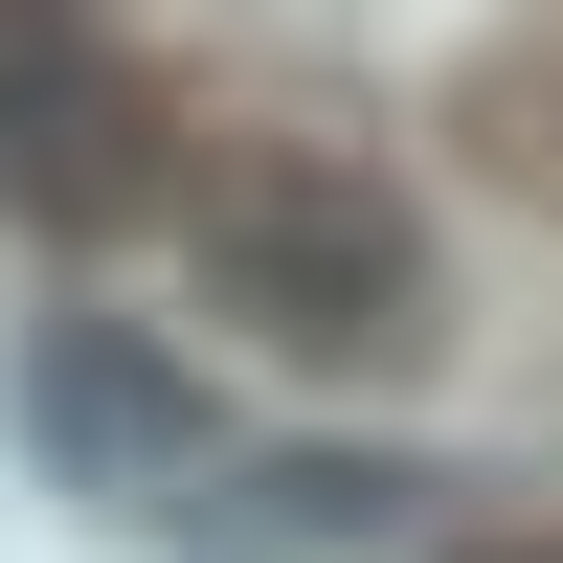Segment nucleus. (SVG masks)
Listing matches in <instances>:
<instances>
[{
	"label": "nucleus",
	"instance_id": "nucleus-1",
	"mask_svg": "<svg viewBox=\"0 0 563 563\" xmlns=\"http://www.w3.org/2000/svg\"><path fill=\"white\" fill-rule=\"evenodd\" d=\"M180 294L249 361H294V384H406V361L451 339L429 203H406L361 135H203V158H180Z\"/></svg>",
	"mask_w": 563,
	"mask_h": 563
},
{
	"label": "nucleus",
	"instance_id": "nucleus-2",
	"mask_svg": "<svg viewBox=\"0 0 563 563\" xmlns=\"http://www.w3.org/2000/svg\"><path fill=\"white\" fill-rule=\"evenodd\" d=\"M0 203H23V225H135V203H180L158 90H135V45L90 23V0H0Z\"/></svg>",
	"mask_w": 563,
	"mask_h": 563
},
{
	"label": "nucleus",
	"instance_id": "nucleus-4",
	"mask_svg": "<svg viewBox=\"0 0 563 563\" xmlns=\"http://www.w3.org/2000/svg\"><path fill=\"white\" fill-rule=\"evenodd\" d=\"M429 563H563V541H541V519H451Z\"/></svg>",
	"mask_w": 563,
	"mask_h": 563
},
{
	"label": "nucleus",
	"instance_id": "nucleus-3",
	"mask_svg": "<svg viewBox=\"0 0 563 563\" xmlns=\"http://www.w3.org/2000/svg\"><path fill=\"white\" fill-rule=\"evenodd\" d=\"M23 429L68 451L90 496H135V519H203V496H225V429H203V384H180L135 316H45V339H23Z\"/></svg>",
	"mask_w": 563,
	"mask_h": 563
}]
</instances>
